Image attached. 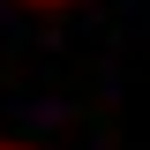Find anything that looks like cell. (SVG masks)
<instances>
[{"label": "cell", "mask_w": 150, "mask_h": 150, "mask_svg": "<svg viewBox=\"0 0 150 150\" xmlns=\"http://www.w3.org/2000/svg\"><path fill=\"white\" fill-rule=\"evenodd\" d=\"M23 8H68V0H23Z\"/></svg>", "instance_id": "6da1fadb"}, {"label": "cell", "mask_w": 150, "mask_h": 150, "mask_svg": "<svg viewBox=\"0 0 150 150\" xmlns=\"http://www.w3.org/2000/svg\"><path fill=\"white\" fill-rule=\"evenodd\" d=\"M0 150H15V143H0Z\"/></svg>", "instance_id": "7a4b0ae2"}]
</instances>
